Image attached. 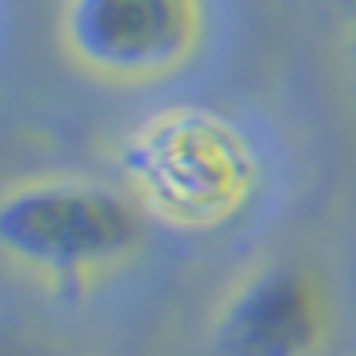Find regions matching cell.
I'll use <instances>...</instances> for the list:
<instances>
[{"label":"cell","mask_w":356,"mask_h":356,"mask_svg":"<svg viewBox=\"0 0 356 356\" xmlns=\"http://www.w3.org/2000/svg\"><path fill=\"white\" fill-rule=\"evenodd\" d=\"M209 0H60L56 44L81 76L108 88H161L204 56Z\"/></svg>","instance_id":"3957f363"},{"label":"cell","mask_w":356,"mask_h":356,"mask_svg":"<svg viewBox=\"0 0 356 356\" xmlns=\"http://www.w3.org/2000/svg\"><path fill=\"white\" fill-rule=\"evenodd\" d=\"M152 220L124 184L81 172H33L0 193V252L56 292L92 289L148 248Z\"/></svg>","instance_id":"7a4b0ae2"},{"label":"cell","mask_w":356,"mask_h":356,"mask_svg":"<svg viewBox=\"0 0 356 356\" xmlns=\"http://www.w3.org/2000/svg\"><path fill=\"white\" fill-rule=\"evenodd\" d=\"M120 184L152 225L184 236L225 232L257 204L264 156L236 116L180 100L136 120L116 148Z\"/></svg>","instance_id":"6da1fadb"},{"label":"cell","mask_w":356,"mask_h":356,"mask_svg":"<svg viewBox=\"0 0 356 356\" xmlns=\"http://www.w3.org/2000/svg\"><path fill=\"white\" fill-rule=\"evenodd\" d=\"M344 24H348V40H353V65H356V0H344Z\"/></svg>","instance_id":"5b68a950"},{"label":"cell","mask_w":356,"mask_h":356,"mask_svg":"<svg viewBox=\"0 0 356 356\" xmlns=\"http://www.w3.org/2000/svg\"><path fill=\"white\" fill-rule=\"evenodd\" d=\"M337 332L328 276L305 257H268L225 289L209 324L212 356H324Z\"/></svg>","instance_id":"277c9868"}]
</instances>
